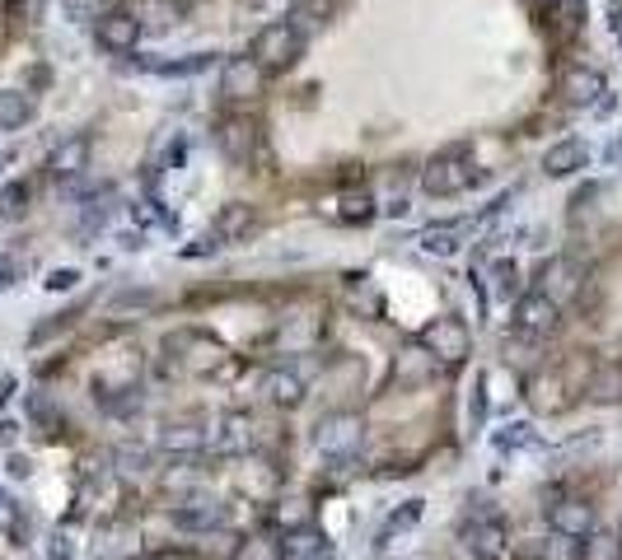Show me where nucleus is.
<instances>
[{
	"label": "nucleus",
	"mask_w": 622,
	"mask_h": 560,
	"mask_svg": "<svg viewBox=\"0 0 622 560\" xmlns=\"http://www.w3.org/2000/svg\"><path fill=\"white\" fill-rule=\"evenodd\" d=\"M304 57V33L290 20H276L253 38V61L263 70H290Z\"/></svg>",
	"instance_id": "7ed1b4c3"
},
{
	"label": "nucleus",
	"mask_w": 622,
	"mask_h": 560,
	"mask_svg": "<svg viewBox=\"0 0 622 560\" xmlns=\"http://www.w3.org/2000/svg\"><path fill=\"white\" fill-rule=\"evenodd\" d=\"M525 444H533V430L529 425H510V434L500 440V448H525Z\"/></svg>",
	"instance_id": "c9c22d12"
},
{
	"label": "nucleus",
	"mask_w": 622,
	"mask_h": 560,
	"mask_svg": "<svg viewBox=\"0 0 622 560\" xmlns=\"http://www.w3.org/2000/svg\"><path fill=\"white\" fill-rule=\"evenodd\" d=\"M160 448L164 453H178V458H187V453H201L206 448V430L201 425H164Z\"/></svg>",
	"instance_id": "393cba45"
},
{
	"label": "nucleus",
	"mask_w": 622,
	"mask_h": 560,
	"mask_svg": "<svg viewBox=\"0 0 622 560\" xmlns=\"http://www.w3.org/2000/svg\"><path fill=\"white\" fill-rule=\"evenodd\" d=\"M164 560H169V556H164Z\"/></svg>",
	"instance_id": "79ce46f5"
},
{
	"label": "nucleus",
	"mask_w": 622,
	"mask_h": 560,
	"mask_svg": "<svg viewBox=\"0 0 622 560\" xmlns=\"http://www.w3.org/2000/svg\"><path fill=\"white\" fill-rule=\"evenodd\" d=\"M28 117H33V98H28V94H20V90H5V94H0V131L24 127Z\"/></svg>",
	"instance_id": "cd10ccee"
},
{
	"label": "nucleus",
	"mask_w": 622,
	"mask_h": 560,
	"mask_svg": "<svg viewBox=\"0 0 622 560\" xmlns=\"http://www.w3.org/2000/svg\"><path fill=\"white\" fill-rule=\"evenodd\" d=\"M609 24H613V33H618V38H622V5H618V0H613V5H609Z\"/></svg>",
	"instance_id": "ea45409f"
},
{
	"label": "nucleus",
	"mask_w": 622,
	"mask_h": 560,
	"mask_svg": "<svg viewBox=\"0 0 622 560\" xmlns=\"http://www.w3.org/2000/svg\"><path fill=\"white\" fill-rule=\"evenodd\" d=\"M224 523H230V510L211 500H183L174 510V528L183 533H211V528H224Z\"/></svg>",
	"instance_id": "ddd939ff"
},
{
	"label": "nucleus",
	"mask_w": 622,
	"mask_h": 560,
	"mask_svg": "<svg viewBox=\"0 0 622 560\" xmlns=\"http://www.w3.org/2000/svg\"><path fill=\"white\" fill-rule=\"evenodd\" d=\"M76 280H80V271H51L47 276V290H71Z\"/></svg>",
	"instance_id": "4c0bfd02"
},
{
	"label": "nucleus",
	"mask_w": 622,
	"mask_h": 560,
	"mask_svg": "<svg viewBox=\"0 0 622 560\" xmlns=\"http://www.w3.org/2000/svg\"><path fill=\"white\" fill-rule=\"evenodd\" d=\"M327 14H333V0H304V5H296V10L286 14V20L296 24L300 33H309V28H314V24H323Z\"/></svg>",
	"instance_id": "c85d7f7f"
},
{
	"label": "nucleus",
	"mask_w": 622,
	"mask_h": 560,
	"mask_svg": "<svg viewBox=\"0 0 622 560\" xmlns=\"http://www.w3.org/2000/svg\"><path fill=\"white\" fill-rule=\"evenodd\" d=\"M590 164V150L580 145V140H557V145H548L543 154V173L548 178H572L576 168Z\"/></svg>",
	"instance_id": "aec40b11"
},
{
	"label": "nucleus",
	"mask_w": 622,
	"mask_h": 560,
	"mask_svg": "<svg viewBox=\"0 0 622 560\" xmlns=\"http://www.w3.org/2000/svg\"><path fill=\"white\" fill-rule=\"evenodd\" d=\"M234 560H281V547H276L272 537H253V541H244V547H239Z\"/></svg>",
	"instance_id": "473e14b6"
},
{
	"label": "nucleus",
	"mask_w": 622,
	"mask_h": 560,
	"mask_svg": "<svg viewBox=\"0 0 622 560\" xmlns=\"http://www.w3.org/2000/svg\"><path fill=\"white\" fill-rule=\"evenodd\" d=\"M580 560H622V533L618 528H603V523H595L590 533L580 537Z\"/></svg>",
	"instance_id": "b1692460"
},
{
	"label": "nucleus",
	"mask_w": 622,
	"mask_h": 560,
	"mask_svg": "<svg viewBox=\"0 0 622 560\" xmlns=\"http://www.w3.org/2000/svg\"><path fill=\"white\" fill-rule=\"evenodd\" d=\"M211 66V51H193V57H178V61H164V57H146L141 70L150 75H169V80H187V75H201Z\"/></svg>",
	"instance_id": "5701e85b"
},
{
	"label": "nucleus",
	"mask_w": 622,
	"mask_h": 560,
	"mask_svg": "<svg viewBox=\"0 0 622 560\" xmlns=\"http://www.w3.org/2000/svg\"><path fill=\"white\" fill-rule=\"evenodd\" d=\"M257 90H263V66H257L253 57H230L220 66V94L230 103H244Z\"/></svg>",
	"instance_id": "9d476101"
},
{
	"label": "nucleus",
	"mask_w": 622,
	"mask_h": 560,
	"mask_svg": "<svg viewBox=\"0 0 622 560\" xmlns=\"http://www.w3.org/2000/svg\"><path fill=\"white\" fill-rule=\"evenodd\" d=\"M187 10H193V0H136L131 5L141 28H174L187 20Z\"/></svg>",
	"instance_id": "2eb2a0df"
},
{
	"label": "nucleus",
	"mask_w": 622,
	"mask_h": 560,
	"mask_svg": "<svg viewBox=\"0 0 622 560\" xmlns=\"http://www.w3.org/2000/svg\"><path fill=\"white\" fill-rule=\"evenodd\" d=\"M337 215L342 220H347V224H366L370 215H375V201H370V191H347V197H342V210H337Z\"/></svg>",
	"instance_id": "2f4dec72"
},
{
	"label": "nucleus",
	"mask_w": 622,
	"mask_h": 560,
	"mask_svg": "<svg viewBox=\"0 0 622 560\" xmlns=\"http://www.w3.org/2000/svg\"><path fill=\"white\" fill-rule=\"evenodd\" d=\"M253 210L244 206V201H234V206H224L220 215L211 220V234H216V243L220 248H234V243H244L249 234H253Z\"/></svg>",
	"instance_id": "f3484780"
},
{
	"label": "nucleus",
	"mask_w": 622,
	"mask_h": 560,
	"mask_svg": "<svg viewBox=\"0 0 622 560\" xmlns=\"http://www.w3.org/2000/svg\"><path fill=\"white\" fill-rule=\"evenodd\" d=\"M525 285H520V267H515L510 257H500L492 261V300L496 304H510V300H520Z\"/></svg>",
	"instance_id": "a878e982"
},
{
	"label": "nucleus",
	"mask_w": 622,
	"mask_h": 560,
	"mask_svg": "<svg viewBox=\"0 0 622 560\" xmlns=\"http://www.w3.org/2000/svg\"><path fill=\"white\" fill-rule=\"evenodd\" d=\"M548 523H552V533H562V537H585L599 518H595V504H585V500H562V504H552Z\"/></svg>",
	"instance_id": "dca6fc26"
},
{
	"label": "nucleus",
	"mask_w": 622,
	"mask_h": 560,
	"mask_svg": "<svg viewBox=\"0 0 622 560\" xmlns=\"http://www.w3.org/2000/svg\"><path fill=\"white\" fill-rule=\"evenodd\" d=\"M557 313L562 308L552 304L543 290H529L515 300V331H520V337H548V331L557 327Z\"/></svg>",
	"instance_id": "6e6552de"
},
{
	"label": "nucleus",
	"mask_w": 622,
	"mask_h": 560,
	"mask_svg": "<svg viewBox=\"0 0 622 560\" xmlns=\"http://www.w3.org/2000/svg\"><path fill=\"white\" fill-rule=\"evenodd\" d=\"M10 276H14V267H5V261H0V285H10Z\"/></svg>",
	"instance_id": "a19ab883"
},
{
	"label": "nucleus",
	"mask_w": 622,
	"mask_h": 560,
	"mask_svg": "<svg viewBox=\"0 0 622 560\" xmlns=\"http://www.w3.org/2000/svg\"><path fill=\"white\" fill-rule=\"evenodd\" d=\"M603 90H609V84H603L595 66H576V70H566V80H562V94L572 103H599Z\"/></svg>",
	"instance_id": "412c9836"
},
{
	"label": "nucleus",
	"mask_w": 622,
	"mask_h": 560,
	"mask_svg": "<svg viewBox=\"0 0 622 560\" xmlns=\"http://www.w3.org/2000/svg\"><path fill=\"white\" fill-rule=\"evenodd\" d=\"M38 10H43V0H10L14 20H38Z\"/></svg>",
	"instance_id": "e433bc0d"
},
{
	"label": "nucleus",
	"mask_w": 622,
	"mask_h": 560,
	"mask_svg": "<svg viewBox=\"0 0 622 560\" xmlns=\"http://www.w3.org/2000/svg\"><path fill=\"white\" fill-rule=\"evenodd\" d=\"M84 168H90V136H71V140H61V145L51 150V160H47V173H51L57 183L80 178Z\"/></svg>",
	"instance_id": "f8f14e48"
},
{
	"label": "nucleus",
	"mask_w": 622,
	"mask_h": 560,
	"mask_svg": "<svg viewBox=\"0 0 622 560\" xmlns=\"http://www.w3.org/2000/svg\"><path fill=\"white\" fill-rule=\"evenodd\" d=\"M469 183H473V150L469 145L440 150L422 173V187L430 191V197H459Z\"/></svg>",
	"instance_id": "f03ea898"
},
{
	"label": "nucleus",
	"mask_w": 622,
	"mask_h": 560,
	"mask_svg": "<svg viewBox=\"0 0 622 560\" xmlns=\"http://www.w3.org/2000/svg\"><path fill=\"white\" fill-rule=\"evenodd\" d=\"M216 145L224 160H234V164H249L253 160V150H257V127L244 117V113H230V117H220L216 121Z\"/></svg>",
	"instance_id": "0eeeda50"
},
{
	"label": "nucleus",
	"mask_w": 622,
	"mask_h": 560,
	"mask_svg": "<svg viewBox=\"0 0 622 560\" xmlns=\"http://www.w3.org/2000/svg\"><path fill=\"white\" fill-rule=\"evenodd\" d=\"M94 33H99V47L108 51H136V38H141V24H136L131 10H108L103 20H94Z\"/></svg>",
	"instance_id": "9b49d317"
},
{
	"label": "nucleus",
	"mask_w": 622,
	"mask_h": 560,
	"mask_svg": "<svg viewBox=\"0 0 622 560\" xmlns=\"http://www.w3.org/2000/svg\"><path fill=\"white\" fill-rule=\"evenodd\" d=\"M206 448L230 458V453H244L249 448V420L244 416H220L206 425Z\"/></svg>",
	"instance_id": "4468645a"
},
{
	"label": "nucleus",
	"mask_w": 622,
	"mask_h": 560,
	"mask_svg": "<svg viewBox=\"0 0 622 560\" xmlns=\"http://www.w3.org/2000/svg\"><path fill=\"white\" fill-rule=\"evenodd\" d=\"M469 327H463V318H436L426 331H422V346L436 355L440 364H459L463 355H469Z\"/></svg>",
	"instance_id": "423d86ee"
},
{
	"label": "nucleus",
	"mask_w": 622,
	"mask_h": 560,
	"mask_svg": "<svg viewBox=\"0 0 622 560\" xmlns=\"http://www.w3.org/2000/svg\"><path fill=\"white\" fill-rule=\"evenodd\" d=\"M548 28L557 38H576L585 28V0H548Z\"/></svg>",
	"instance_id": "4be33fe9"
},
{
	"label": "nucleus",
	"mask_w": 622,
	"mask_h": 560,
	"mask_svg": "<svg viewBox=\"0 0 622 560\" xmlns=\"http://www.w3.org/2000/svg\"><path fill=\"white\" fill-rule=\"evenodd\" d=\"M28 210V183H10L0 191V220H20Z\"/></svg>",
	"instance_id": "7c9ffc66"
},
{
	"label": "nucleus",
	"mask_w": 622,
	"mask_h": 560,
	"mask_svg": "<svg viewBox=\"0 0 622 560\" xmlns=\"http://www.w3.org/2000/svg\"><path fill=\"white\" fill-rule=\"evenodd\" d=\"M169 350L178 355V364L187 374H216L224 364V346L201 337V331H178V337H169Z\"/></svg>",
	"instance_id": "39448f33"
},
{
	"label": "nucleus",
	"mask_w": 622,
	"mask_h": 560,
	"mask_svg": "<svg viewBox=\"0 0 622 560\" xmlns=\"http://www.w3.org/2000/svg\"><path fill=\"white\" fill-rule=\"evenodd\" d=\"M566 547H572V537H562V533H557V541L548 547V556H543V560H572V551H566Z\"/></svg>",
	"instance_id": "58836bf2"
},
{
	"label": "nucleus",
	"mask_w": 622,
	"mask_h": 560,
	"mask_svg": "<svg viewBox=\"0 0 622 560\" xmlns=\"http://www.w3.org/2000/svg\"><path fill=\"white\" fill-rule=\"evenodd\" d=\"M314 448L327 463H356L360 448H366V420L352 416V411L323 416L319 430H314Z\"/></svg>",
	"instance_id": "f257e3e1"
},
{
	"label": "nucleus",
	"mask_w": 622,
	"mask_h": 560,
	"mask_svg": "<svg viewBox=\"0 0 622 560\" xmlns=\"http://www.w3.org/2000/svg\"><path fill=\"white\" fill-rule=\"evenodd\" d=\"M66 10L76 14V20H103L108 10H117L113 0H66Z\"/></svg>",
	"instance_id": "72a5a7b5"
},
{
	"label": "nucleus",
	"mask_w": 622,
	"mask_h": 560,
	"mask_svg": "<svg viewBox=\"0 0 622 560\" xmlns=\"http://www.w3.org/2000/svg\"><path fill=\"white\" fill-rule=\"evenodd\" d=\"M263 397L272 401V407H281V411H296L304 401V378L296 370H272L263 378Z\"/></svg>",
	"instance_id": "6ab92c4d"
},
{
	"label": "nucleus",
	"mask_w": 622,
	"mask_h": 560,
	"mask_svg": "<svg viewBox=\"0 0 622 560\" xmlns=\"http://www.w3.org/2000/svg\"><path fill=\"white\" fill-rule=\"evenodd\" d=\"M580 280H585V271H580V261H572V257H552L548 267H543V276H539V290L548 294L557 308H566L580 294Z\"/></svg>",
	"instance_id": "1a4fd4ad"
},
{
	"label": "nucleus",
	"mask_w": 622,
	"mask_h": 560,
	"mask_svg": "<svg viewBox=\"0 0 622 560\" xmlns=\"http://www.w3.org/2000/svg\"><path fill=\"white\" fill-rule=\"evenodd\" d=\"M436 355H430V350L422 346V350H407V355L399 360V370H393V378H399V383H422V378H430V374H436Z\"/></svg>",
	"instance_id": "bb28decb"
},
{
	"label": "nucleus",
	"mask_w": 622,
	"mask_h": 560,
	"mask_svg": "<svg viewBox=\"0 0 622 560\" xmlns=\"http://www.w3.org/2000/svg\"><path fill=\"white\" fill-rule=\"evenodd\" d=\"M417 518H422V500H412V504H407L403 514H393V518H389L384 537H389V533H399V528H412V523H417Z\"/></svg>",
	"instance_id": "f704fd0d"
},
{
	"label": "nucleus",
	"mask_w": 622,
	"mask_h": 560,
	"mask_svg": "<svg viewBox=\"0 0 622 560\" xmlns=\"http://www.w3.org/2000/svg\"><path fill=\"white\" fill-rule=\"evenodd\" d=\"M422 248L436 253V257H449V253L459 248V224H436V230H426L422 234Z\"/></svg>",
	"instance_id": "c756f323"
},
{
	"label": "nucleus",
	"mask_w": 622,
	"mask_h": 560,
	"mask_svg": "<svg viewBox=\"0 0 622 560\" xmlns=\"http://www.w3.org/2000/svg\"><path fill=\"white\" fill-rule=\"evenodd\" d=\"M276 547H281V560H327V551H333L327 547V537L319 528H309V523L304 528H290Z\"/></svg>",
	"instance_id": "a211bd4d"
},
{
	"label": "nucleus",
	"mask_w": 622,
	"mask_h": 560,
	"mask_svg": "<svg viewBox=\"0 0 622 560\" xmlns=\"http://www.w3.org/2000/svg\"><path fill=\"white\" fill-rule=\"evenodd\" d=\"M463 551H469L473 560H500L510 551V528L500 514H482L473 518L469 528H463Z\"/></svg>",
	"instance_id": "20e7f679"
}]
</instances>
